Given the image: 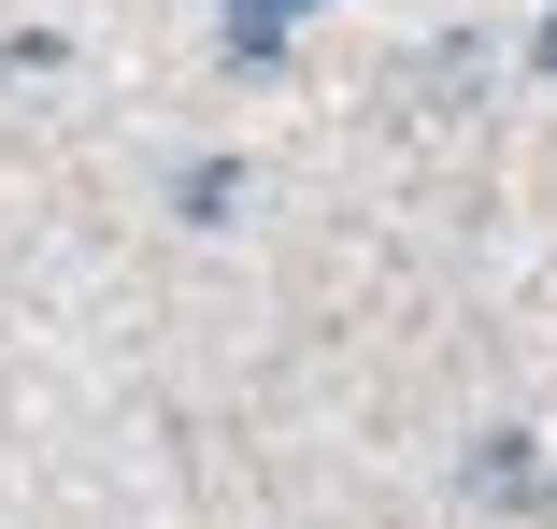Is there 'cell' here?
<instances>
[{
	"mask_svg": "<svg viewBox=\"0 0 557 529\" xmlns=\"http://www.w3.org/2000/svg\"><path fill=\"white\" fill-rule=\"evenodd\" d=\"M543 487H557V472H543V430H486V444H472V501H486V515H543Z\"/></svg>",
	"mask_w": 557,
	"mask_h": 529,
	"instance_id": "obj_1",
	"label": "cell"
},
{
	"mask_svg": "<svg viewBox=\"0 0 557 529\" xmlns=\"http://www.w3.org/2000/svg\"><path fill=\"white\" fill-rule=\"evenodd\" d=\"M172 216H186V230H230V216H244V172H230V158H186Z\"/></svg>",
	"mask_w": 557,
	"mask_h": 529,
	"instance_id": "obj_2",
	"label": "cell"
},
{
	"mask_svg": "<svg viewBox=\"0 0 557 529\" xmlns=\"http://www.w3.org/2000/svg\"><path fill=\"white\" fill-rule=\"evenodd\" d=\"M414 86H429V115H458V100H486V44H429V58H414Z\"/></svg>",
	"mask_w": 557,
	"mask_h": 529,
	"instance_id": "obj_3",
	"label": "cell"
},
{
	"mask_svg": "<svg viewBox=\"0 0 557 529\" xmlns=\"http://www.w3.org/2000/svg\"><path fill=\"white\" fill-rule=\"evenodd\" d=\"M286 15H314V0H230V58H272Z\"/></svg>",
	"mask_w": 557,
	"mask_h": 529,
	"instance_id": "obj_4",
	"label": "cell"
},
{
	"mask_svg": "<svg viewBox=\"0 0 557 529\" xmlns=\"http://www.w3.org/2000/svg\"><path fill=\"white\" fill-rule=\"evenodd\" d=\"M529 72H543V86H557V0H543V29H529Z\"/></svg>",
	"mask_w": 557,
	"mask_h": 529,
	"instance_id": "obj_5",
	"label": "cell"
}]
</instances>
